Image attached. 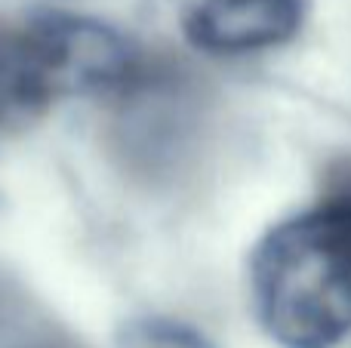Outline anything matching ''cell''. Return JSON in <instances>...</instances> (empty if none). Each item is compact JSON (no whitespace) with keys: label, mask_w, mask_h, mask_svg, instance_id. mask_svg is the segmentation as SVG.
Here are the masks:
<instances>
[{"label":"cell","mask_w":351,"mask_h":348,"mask_svg":"<svg viewBox=\"0 0 351 348\" xmlns=\"http://www.w3.org/2000/svg\"><path fill=\"white\" fill-rule=\"evenodd\" d=\"M182 34L197 49L243 55L280 47L299 31L302 0H170Z\"/></svg>","instance_id":"7a4b0ae2"},{"label":"cell","mask_w":351,"mask_h":348,"mask_svg":"<svg viewBox=\"0 0 351 348\" xmlns=\"http://www.w3.org/2000/svg\"><path fill=\"white\" fill-rule=\"evenodd\" d=\"M121 348H213V345L206 343L204 333H197L188 324L148 318V321H133V324L123 327Z\"/></svg>","instance_id":"277c9868"},{"label":"cell","mask_w":351,"mask_h":348,"mask_svg":"<svg viewBox=\"0 0 351 348\" xmlns=\"http://www.w3.org/2000/svg\"><path fill=\"white\" fill-rule=\"evenodd\" d=\"M56 96L59 86L34 22L25 28L0 22V133L34 123Z\"/></svg>","instance_id":"3957f363"},{"label":"cell","mask_w":351,"mask_h":348,"mask_svg":"<svg viewBox=\"0 0 351 348\" xmlns=\"http://www.w3.org/2000/svg\"><path fill=\"white\" fill-rule=\"evenodd\" d=\"M259 321L284 348H333L351 333V188L278 225L253 259Z\"/></svg>","instance_id":"6da1fadb"},{"label":"cell","mask_w":351,"mask_h":348,"mask_svg":"<svg viewBox=\"0 0 351 348\" xmlns=\"http://www.w3.org/2000/svg\"><path fill=\"white\" fill-rule=\"evenodd\" d=\"M25 348H74V345H62V343H34V345H25Z\"/></svg>","instance_id":"5b68a950"}]
</instances>
